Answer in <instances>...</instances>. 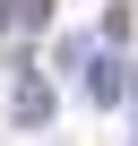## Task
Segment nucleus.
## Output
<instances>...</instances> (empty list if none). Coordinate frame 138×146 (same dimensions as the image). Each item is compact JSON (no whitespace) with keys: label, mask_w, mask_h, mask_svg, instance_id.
Wrapping results in <instances>:
<instances>
[{"label":"nucleus","mask_w":138,"mask_h":146,"mask_svg":"<svg viewBox=\"0 0 138 146\" xmlns=\"http://www.w3.org/2000/svg\"><path fill=\"white\" fill-rule=\"evenodd\" d=\"M9 112H17V129H43V120H52V86H43V78H17V103H9Z\"/></svg>","instance_id":"nucleus-1"},{"label":"nucleus","mask_w":138,"mask_h":146,"mask_svg":"<svg viewBox=\"0 0 138 146\" xmlns=\"http://www.w3.org/2000/svg\"><path fill=\"white\" fill-rule=\"evenodd\" d=\"M86 95H95V103H121V95H129L121 60H95V69H86Z\"/></svg>","instance_id":"nucleus-2"}]
</instances>
